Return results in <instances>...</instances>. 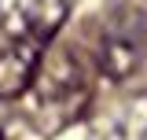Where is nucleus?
<instances>
[{
  "label": "nucleus",
  "mask_w": 147,
  "mask_h": 140,
  "mask_svg": "<svg viewBox=\"0 0 147 140\" xmlns=\"http://www.w3.org/2000/svg\"><path fill=\"white\" fill-rule=\"evenodd\" d=\"M147 52V26L132 11H110L96 33V67L110 81H125Z\"/></svg>",
  "instance_id": "obj_2"
},
{
  "label": "nucleus",
  "mask_w": 147,
  "mask_h": 140,
  "mask_svg": "<svg viewBox=\"0 0 147 140\" xmlns=\"http://www.w3.org/2000/svg\"><path fill=\"white\" fill-rule=\"evenodd\" d=\"M44 48L48 41L26 33L11 22L0 30V100H18L30 92L44 63Z\"/></svg>",
  "instance_id": "obj_3"
},
{
  "label": "nucleus",
  "mask_w": 147,
  "mask_h": 140,
  "mask_svg": "<svg viewBox=\"0 0 147 140\" xmlns=\"http://www.w3.org/2000/svg\"><path fill=\"white\" fill-rule=\"evenodd\" d=\"M66 11H70L66 0H18L7 22L26 30V33H33V37H40V41H52L55 30L66 22Z\"/></svg>",
  "instance_id": "obj_5"
},
{
  "label": "nucleus",
  "mask_w": 147,
  "mask_h": 140,
  "mask_svg": "<svg viewBox=\"0 0 147 140\" xmlns=\"http://www.w3.org/2000/svg\"><path fill=\"white\" fill-rule=\"evenodd\" d=\"M88 140H147V88H132L103 103L88 122Z\"/></svg>",
  "instance_id": "obj_4"
},
{
  "label": "nucleus",
  "mask_w": 147,
  "mask_h": 140,
  "mask_svg": "<svg viewBox=\"0 0 147 140\" xmlns=\"http://www.w3.org/2000/svg\"><path fill=\"white\" fill-rule=\"evenodd\" d=\"M30 92H33L30 118L40 133H59L88 103V81L81 67L70 59V52H59L48 63H40V74L30 85Z\"/></svg>",
  "instance_id": "obj_1"
}]
</instances>
